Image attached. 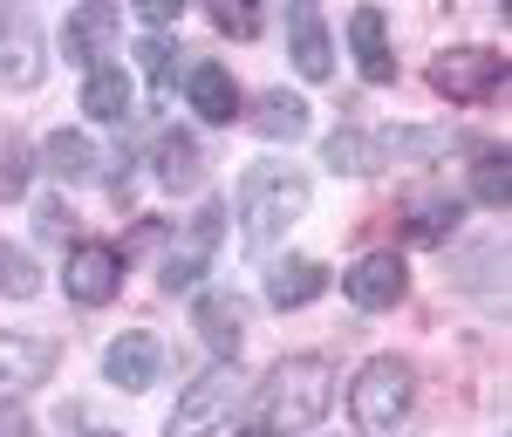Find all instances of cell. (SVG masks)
<instances>
[{"mask_svg": "<svg viewBox=\"0 0 512 437\" xmlns=\"http://www.w3.org/2000/svg\"><path fill=\"white\" fill-rule=\"evenodd\" d=\"M151 158H158V185H164V192H178V199L198 192V185H205V171H212L205 144H198V130H164Z\"/></svg>", "mask_w": 512, "mask_h": 437, "instance_id": "cell-14", "label": "cell"}, {"mask_svg": "<svg viewBox=\"0 0 512 437\" xmlns=\"http://www.w3.org/2000/svg\"><path fill=\"white\" fill-rule=\"evenodd\" d=\"M328 403H335V369L321 356H287L267 369V383H260V424L267 431H315L321 417H328Z\"/></svg>", "mask_w": 512, "mask_h": 437, "instance_id": "cell-1", "label": "cell"}, {"mask_svg": "<svg viewBox=\"0 0 512 437\" xmlns=\"http://www.w3.org/2000/svg\"><path fill=\"white\" fill-rule=\"evenodd\" d=\"M349 48H355V69L362 82H396V55H390V28H383V14L376 7H355L349 14Z\"/></svg>", "mask_w": 512, "mask_h": 437, "instance_id": "cell-16", "label": "cell"}, {"mask_svg": "<svg viewBox=\"0 0 512 437\" xmlns=\"http://www.w3.org/2000/svg\"><path fill=\"white\" fill-rule=\"evenodd\" d=\"M41 164H48L62 185H82V178L103 171V151L89 144V130H48V137H41Z\"/></svg>", "mask_w": 512, "mask_h": 437, "instance_id": "cell-19", "label": "cell"}, {"mask_svg": "<svg viewBox=\"0 0 512 437\" xmlns=\"http://www.w3.org/2000/svg\"><path fill=\"white\" fill-rule=\"evenodd\" d=\"M7 437H28V431H21V424H14V431H7Z\"/></svg>", "mask_w": 512, "mask_h": 437, "instance_id": "cell-32", "label": "cell"}, {"mask_svg": "<svg viewBox=\"0 0 512 437\" xmlns=\"http://www.w3.org/2000/svg\"><path fill=\"white\" fill-rule=\"evenodd\" d=\"M82 117L89 123H123L130 117V76H123L117 62L82 69Z\"/></svg>", "mask_w": 512, "mask_h": 437, "instance_id": "cell-20", "label": "cell"}, {"mask_svg": "<svg viewBox=\"0 0 512 437\" xmlns=\"http://www.w3.org/2000/svg\"><path fill=\"white\" fill-rule=\"evenodd\" d=\"M35 219H41V233H48V239L69 233V205H55V199H41V205H35Z\"/></svg>", "mask_w": 512, "mask_h": 437, "instance_id": "cell-28", "label": "cell"}, {"mask_svg": "<svg viewBox=\"0 0 512 437\" xmlns=\"http://www.w3.org/2000/svg\"><path fill=\"white\" fill-rule=\"evenodd\" d=\"M499 82H506L499 48H444V55H431V89L444 103H485Z\"/></svg>", "mask_w": 512, "mask_h": 437, "instance_id": "cell-6", "label": "cell"}, {"mask_svg": "<svg viewBox=\"0 0 512 437\" xmlns=\"http://www.w3.org/2000/svg\"><path fill=\"white\" fill-rule=\"evenodd\" d=\"M48 76V35L35 14L0 7V89H41Z\"/></svg>", "mask_w": 512, "mask_h": 437, "instance_id": "cell-8", "label": "cell"}, {"mask_svg": "<svg viewBox=\"0 0 512 437\" xmlns=\"http://www.w3.org/2000/svg\"><path fill=\"white\" fill-rule=\"evenodd\" d=\"M321 164H335V171H349V178H362V171H383V158H376V130H369V123H342V130H328Z\"/></svg>", "mask_w": 512, "mask_h": 437, "instance_id": "cell-22", "label": "cell"}, {"mask_svg": "<svg viewBox=\"0 0 512 437\" xmlns=\"http://www.w3.org/2000/svg\"><path fill=\"white\" fill-rule=\"evenodd\" d=\"M117 287H123V253L110 239H76L62 260V294L76 308H103V301H117Z\"/></svg>", "mask_w": 512, "mask_h": 437, "instance_id": "cell-7", "label": "cell"}, {"mask_svg": "<svg viewBox=\"0 0 512 437\" xmlns=\"http://www.w3.org/2000/svg\"><path fill=\"white\" fill-rule=\"evenodd\" d=\"M451 226H458V199H424L403 212V233L417 239V246H437V239H451Z\"/></svg>", "mask_w": 512, "mask_h": 437, "instance_id": "cell-24", "label": "cell"}, {"mask_svg": "<svg viewBox=\"0 0 512 437\" xmlns=\"http://www.w3.org/2000/svg\"><path fill=\"white\" fill-rule=\"evenodd\" d=\"M137 62H144V76H151V89H171V82H178V41L144 35V48H137Z\"/></svg>", "mask_w": 512, "mask_h": 437, "instance_id": "cell-26", "label": "cell"}, {"mask_svg": "<svg viewBox=\"0 0 512 437\" xmlns=\"http://www.w3.org/2000/svg\"><path fill=\"white\" fill-rule=\"evenodd\" d=\"M342 294H349L362 315L396 308V301L410 294V267H403V253H362L349 274H342Z\"/></svg>", "mask_w": 512, "mask_h": 437, "instance_id": "cell-9", "label": "cell"}, {"mask_svg": "<svg viewBox=\"0 0 512 437\" xmlns=\"http://www.w3.org/2000/svg\"><path fill=\"white\" fill-rule=\"evenodd\" d=\"M239 437H280V431H267V424H246V431H239Z\"/></svg>", "mask_w": 512, "mask_h": 437, "instance_id": "cell-31", "label": "cell"}, {"mask_svg": "<svg viewBox=\"0 0 512 437\" xmlns=\"http://www.w3.org/2000/svg\"><path fill=\"white\" fill-rule=\"evenodd\" d=\"M110 35H117V14L103 0H89V7H76L62 21V55L82 62V69H96V55H110Z\"/></svg>", "mask_w": 512, "mask_h": 437, "instance_id": "cell-17", "label": "cell"}, {"mask_svg": "<svg viewBox=\"0 0 512 437\" xmlns=\"http://www.w3.org/2000/svg\"><path fill=\"white\" fill-rule=\"evenodd\" d=\"M506 192H512L506 151H478V164H472V199L485 205V212H506Z\"/></svg>", "mask_w": 512, "mask_h": 437, "instance_id": "cell-25", "label": "cell"}, {"mask_svg": "<svg viewBox=\"0 0 512 437\" xmlns=\"http://www.w3.org/2000/svg\"><path fill=\"white\" fill-rule=\"evenodd\" d=\"M301 212H308V171L274 158L246 164V178H239V233H246V246H274Z\"/></svg>", "mask_w": 512, "mask_h": 437, "instance_id": "cell-2", "label": "cell"}, {"mask_svg": "<svg viewBox=\"0 0 512 437\" xmlns=\"http://www.w3.org/2000/svg\"><path fill=\"white\" fill-rule=\"evenodd\" d=\"M55 369V342H35V335H0V403H21L28 390L48 383Z\"/></svg>", "mask_w": 512, "mask_h": 437, "instance_id": "cell-11", "label": "cell"}, {"mask_svg": "<svg viewBox=\"0 0 512 437\" xmlns=\"http://www.w3.org/2000/svg\"><path fill=\"white\" fill-rule=\"evenodd\" d=\"M192 328H198V342H205V349H212L219 362H239V335H246V301H239V294H198Z\"/></svg>", "mask_w": 512, "mask_h": 437, "instance_id": "cell-13", "label": "cell"}, {"mask_svg": "<svg viewBox=\"0 0 512 437\" xmlns=\"http://www.w3.org/2000/svg\"><path fill=\"white\" fill-rule=\"evenodd\" d=\"M253 137H267V144L308 137V103H301L294 89H260V96H253Z\"/></svg>", "mask_w": 512, "mask_h": 437, "instance_id": "cell-18", "label": "cell"}, {"mask_svg": "<svg viewBox=\"0 0 512 437\" xmlns=\"http://www.w3.org/2000/svg\"><path fill=\"white\" fill-rule=\"evenodd\" d=\"M246 390H253V383H246L239 362H212V369H198V383H185V397L171 403L164 437H219V431H226V417L246 403Z\"/></svg>", "mask_w": 512, "mask_h": 437, "instance_id": "cell-4", "label": "cell"}, {"mask_svg": "<svg viewBox=\"0 0 512 437\" xmlns=\"http://www.w3.org/2000/svg\"><path fill=\"white\" fill-rule=\"evenodd\" d=\"M144 21H151V28H171V21H178V0H151Z\"/></svg>", "mask_w": 512, "mask_h": 437, "instance_id": "cell-30", "label": "cell"}, {"mask_svg": "<svg viewBox=\"0 0 512 437\" xmlns=\"http://www.w3.org/2000/svg\"><path fill=\"white\" fill-rule=\"evenodd\" d=\"M185 96H192V110L205 123H233L246 117V103H239V82L226 76V62H192L185 69Z\"/></svg>", "mask_w": 512, "mask_h": 437, "instance_id": "cell-15", "label": "cell"}, {"mask_svg": "<svg viewBox=\"0 0 512 437\" xmlns=\"http://www.w3.org/2000/svg\"><path fill=\"white\" fill-rule=\"evenodd\" d=\"M321 287H328V267H321V260H301V253H287V260H274V274H267V301L294 315V308L315 301Z\"/></svg>", "mask_w": 512, "mask_h": 437, "instance_id": "cell-21", "label": "cell"}, {"mask_svg": "<svg viewBox=\"0 0 512 437\" xmlns=\"http://www.w3.org/2000/svg\"><path fill=\"white\" fill-rule=\"evenodd\" d=\"M212 253H219V205H198V219H185L171 246L158 253V287L164 294H192L198 274L212 267Z\"/></svg>", "mask_w": 512, "mask_h": 437, "instance_id": "cell-5", "label": "cell"}, {"mask_svg": "<svg viewBox=\"0 0 512 437\" xmlns=\"http://www.w3.org/2000/svg\"><path fill=\"white\" fill-rule=\"evenodd\" d=\"M410 410H417V369H410L403 356H369L362 369H355V383H349V417H355V431H369V437H403Z\"/></svg>", "mask_w": 512, "mask_h": 437, "instance_id": "cell-3", "label": "cell"}, {"mask_svg": "<svg viewBox=\"0 0 512 437\" xmlns=\"http://www.w3.org/2000/svg\"><path fill=\"white\" fill-rule=\"evenodd\" d=\"M205 14H212V28H226V35H260V7H246V0H212V7H205Z\"/></svg>", "mask_w": 512, "mask_h": 437, "instance_id": "cell-27", "label": "cell"}, {"mask_svg": "<svg viewBox=\"0 0 512 437\" xmlns=\"http://www.w3.org/2000/svg\"><path fill=\"white\" fill-rule=\"evenodd\" d=\"M21 144H14V151H7V164H0V192H7V199H14V192H21V185H28V178H21Z\"/></svg>", "mask_w": 512, "mask_h": 437, "instance_id": "cell-29", "label": "cell"}, {"mask_svg": "<svg viewBox=\"0 0 512 437\" xmlns=\"http://www.w3.org/2000/svg\"><path fill=\"white\" fill-rule=\"evenodd\" d=\"M0 294H7V301H35L41 294V267H35L28 246H7V239H0Z\"/></svg>", "mask_w": 512, "mask_h": 437, "instance_id": "cell-23", "label": "cell"}, {"mask_svg": "<svg viewBox=\"0 0 512 437\" xmlns=\"http://www.w3.org/2000/svg\"><path fill=\"white\" fill-rule=\"evenodd\" d=\"M287 62H294L308 82L335 76V41H328L321 7H287Z\"/></svg>", "mask_w": 512, "mask_h": 437, "instance_id": "cell-12", "label": "cell"}, {"mask_svg": "<svg viewBox=\"0 0 512 437\" xmlns=\"http://www.w3.org/2000/svg\"><path fill=\"white\" fill-rule=\"evenodd\" d=\"M164 376V342L151 328H123L117 342H110V356H103V383H117V390H151Z\"/></svg>", "mask_w": 512, "mask_h": 437, "instance_id": "cell-10", "label": "cell"}]
</instances>
